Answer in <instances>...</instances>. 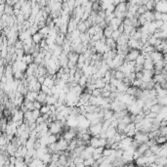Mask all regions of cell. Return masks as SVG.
<instances>
[{"label": "cell", "mask_w": 167, "mask_h": 167, "mask_svg": "<svg viewBox=\"0 0 167 167\" xmlns=\"http://www.w3.org/2000/svg\"><path fill=\"white\" fill-rule=\"evenodd\" d=\"M140 50L137 49H130L129 53L126 56V59H127L128 62H136V60L138 59V57L140 56Z\"/></svg>", "instance_id": "cell-1"}, {"label": "cell", "mask_w": 167, "mask_h": 167, "mask_svg": "<svg viewBox=\"0 0 167 167\" xmlns=\"http://www.w3.org/2000/svg\"><path fill=\"white\" fill-rule=\"evenodd\" d=\"M57 146H58V152L66 151L68 148V142H66L65 139L62 138V140H60L59 142H57Z\"/></svg>", "instance_id": "cell-2"}, {"label": "cell", "mask_w": 167, "mask_h": 167, "mask_svg": "<svg viewBox=\"0 0 167 167\" xmlns=\"http://www.w3.org/2000/svg\"><path fill=\"white\" fill-rule=\"evenodd\" d=\"M38 94H39V93H37V92L30 91V92H28V94L27 95V96H25V100H27V101H30V102H35V101H37Z\"/></svg>", "instance_id": "cell-3"}, {"label": "cell", "mask_w": 167, "mask_h": 167, "mask_svg": "<svg viewBox=\"0 0 167 167\" xmlns=\"http://www.w3.org/2000/svg\"><path fill=\"white\" fill-rule=\"evenodd\" d=\"M44 38L43 36H42L41 34H40L39 32H37L36 34L32 35V40H33V43H34L35 45H39L40 43H41V41L43 40Z\"/></svg>", "instance_id": "cell-4"}, {"label": "cell", "mask_w": 167, "mask_h": 167, "mask_svg": "<svg viewBox=\"0 0 167 167\" xmlns=\"http://www.w3.org/2000/svg\"><path fill=\"white\" fill-rule=\"evenodd\" d=\"M103 32H104V37L107 38V39H109V38H111V35H113V30L108 25V27L103 30Z\"/></svg>", "instance_id": "cell-5"}, {"label": "cell", "mask_w": 167, "mask_h": 167, "mask_svg": "<svg viewBox=\"0 0 167 167\" xmlns=\"http://www.w3.org/2000/svg\"><path fill=\"white\" fill-rule=\"evenodd\" d=\"M88 30H89V28L87 27L86 23H85L84 22H81V23H78V25H77V30H78V32H79L80 33H86Z\"/></svg>", "instance_id": "cell-6"}, {"label": "cell", "mask_w": 167, "mask_h": 167, "mask_svg": "<svg viewBox=\"0 0 167 167\" xmlns=\"http://www.w3.org/2000/svg\"><path fill=\"white\" fill-rule=\"evenodd\" d=\"M114 78L119 80V81H123L126 78V75H125V73L122 72V71L115 70V75H114Z\"/></svg>", "instance_id": "cell-7"}, {"label": "cell", "mask_w": 167, "mask_h": 167, "mask_svg": "<svg viewBox=\"0 0 167 167\" xmlns=\"http://www.w3.org/2000/svg\"><path fill=\"white\" fill-rule=\"evenodd\" d=\"M120 36H121V33L118 32V30H114L113 32V35H111V38L114 40V41H117V40L120 38Z\"/></svg>", "instance_id": "cell-8"}, {"label": "cell", "mask_w": 167, "mask_h": 167, "mask_svg": "<svg viewBox=\"0 0 167 167\" xmlns=\"http://www.w3.org/2000/svg\"><path fill=\"white\" fill-rule=\"evenodd\" d=\"M57 141H58V137H57L56 135H50V136H49V138H48L49 145L55 144V143H57Z\"/></svg>", "instance_id": "cell-9"}, {"label": "cell", "mask_w": 167, "mask_h": 167, "mask_svg": "<svg viewBox=\"0 0 167 167\" xmlns=\"http://www.w3.org/2000/svg\"><path fill=\"white\" fill-rule=\"evenodd\" d=\"M92 96L93 97H101L102 96V89H95L94 91L92 92Z\"/></svg>", "instance_id": "cell-10"}, {"label": "cell", "mask_w": 167, "mask_h": 167, "mask_svg": "<svg viewBox=\"0 0 167 167\" xmlns=\"http://www.w3.org/2000/svg\"><path fill=\"white\" fill-rule=\"evenodd\" d=\"M33 106H34V109H37V111H40L41 109V108L43 106H42V104L40 102H38V101H35V102H33Z\"/></svg>", "instance_id": "cell-11"}]
</instances>
